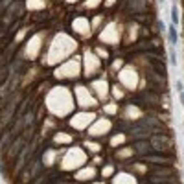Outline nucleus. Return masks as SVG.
<instances>
[{"instance_id":"f03ea898","label":"nucleus","mask_w":184,"mask_h":184,"mask_svg":"<svg viewBox=\"0 0 184 184\" xmlns=\"http://www.w3.org/2000/svg\"><path fill=\"white\" fill-rule=\"evenodd\" d=\"M167 39H169L171 44H177V41H179V37H177V30H175V26H173V24H171V26H169V30H167Z\"/></svg>"},{"instance_id":"f257e3e1","label":"nucleus","mask_w":184,"mask_h":184,"mask_svg":"<svg viewBox=\"0 0 184 184\" xmlns=\"http://www.w3.org/2000/svg\"><path fill=\"white\" fill-rule=\"evenodd\" d=\"M151 147L155 149V151H169L171 147H173V142H171V138H167V136H155L153 140H151Z\"/></svg>"},{"instance_id":"20e7f679","label":"nucleus","mask_w":184,"mask_h":184,"mask_svg":"<svg viewBox=\"0 0 184 184\" xmlns=\"http://www.w3.org/2000/svg\"><path fill=\"white\" fill-rule=\"evenodd\" d=\"M136 147H138V151H142L144 155H147V151H149V149H153L151 145H147V144H144V142H138V144H136Z\"/></svg>"},{"instance_id":"6e6552de","label":"nucleus","mask_w":184,"mask_h":184,"mask_svg":"<svg viewBox=\"0 0 184 184\" xmlns=\"http://www.w3.org/2000/svg\"><path fill=\"white\" fill-rule=\"evenodd\" d=\"M0 171H2V167H0Z\"/></svg>"},{"instance_id":"423d86ee","label":"nucleus","mask_w":184,"mask_h":184,"mask_svg":"<svg viewBox=\"0 0 184 184\" xmlns=\"http://www.w3.org/2000/svg\"><path fill=\"white\" fill-rule=\"evenodd\" d=\"M169 59H171V66L177 64V57H175V52H169Z\"/></svg>"},{"instance_id":"7ed1b4c3","label":"nucleus","mask_w":184,"mask_h":184,"mask_svg":"<svg viewBox=\"0 0 184 184\" xmlns=\"http://www.w3.org/2000/svg\"><path fill=\"white\" fill-rule=\"evenodd\" d=\"M145 160L149 162H155V164H169V158H160V157H145Z\"/></svg>"},{"instance_id":"39448f33","label":"nucleus","mask_w":184,"mask_h":184,"mask_svg":"<svg viewBox=\"0 0 184 184\" xmlns=\"http://www.w3.org/2000/svg\"><path fill=\"white\" fill-rule=\"evenodd\" d=\"M171 21H173V24H179V11H177V7H171Z\"/></svg>"},{"instance_id":"0eeeda50","label":"nucleus","mask_w":184,"mask_h":184,"mask_svg":"<svg viewBox=\"0 0 184 184\" xmlns=\"http://www.w3.org/2000/svg\"><path fill=\"white\" fill-rule=\"evenodd\" d=\"M164 28H166V26H164V22L158 21V30H160V31H164Z\"/></svg>"}]
</instances>
